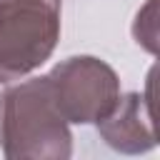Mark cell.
Here are the masks:
<instances>
[{"label": "cell", "instance_id": "cell-1", "mask_svg": "<svg viewBox=\"0 0 160 160\" xmlns=\"http://www.w3.org/2000/svg\"><path fill=\"white\" fill-rule=\"evenodd\" d=\"M0 150L8 160H68L72 135L60 115L48 75L0 92Z\"/></svg>", "mask_w": 160, "mask_h": 160}, {"label": "cell", "instance_id": "cell-2", "mask_svg": "<svg viewBox=\"0 0 160 160\" xmlns=\"http://www.w3.org/2000/svg\"><path fill=\"white\" fill-rule=\"evenodd\" d=\"M60 40V0H0V82L38 70Z\"/></svg>", "mask_w": 160, "mask_h": 160}, {"label": "cell", "instance_id": "cell-3", "mask_svg": "<svg viewBox=\"0 0 160 160\" xmlns=\"http://www.w3.org/2000/svg\"><path fill=\"white\" fill-rule=\"evenodd\" d=\"M52 100L68 122H98L118 100V72L100 58L75 55L48 72Z\"/></svg>", "mask_w": 160, "mask_h": 160}, {"label": "cell", "instance_id": "cell-4", "mask_svg": "<svg viewBox=\"0 0 160 160\" xmlns=\"http://www.w3.org/2000/svg\"><path fill=\"white\" fill-rule=\"evenodd\" d=\"M100 138L118 152L138 155L158 145L150 100L140 92L118 95L115 105L98 120Z\"/></svg>", "mask_w": 160, "mask_h": 160}, {"label": "cell", "instance_id": "cell-5", "mask_svg": "<svg viewBox=\"0 0 160 160\" xmlns=\"http://www.w3.org/2000/svg\"><path fill=\"white\" fill-rule=\"evenodd\" d=\"M135 25H145V28H148V32H142V28L132 30V32H135V40H138L142 48H148L150 52H155V50H158V45H155V40H158V30H155V0H150V2L145 5V10L138 12Z\"/></svg>", "mask_w": 160, "mask_h": 160}]
</instances>
